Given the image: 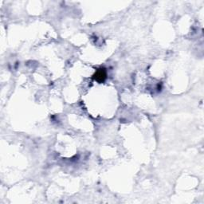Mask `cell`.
Instances as JSON below:
<instances>
[{
	"label": "cell",
	"instance_id": "cell-1",
	"mask_svg": "<svg viewBox=\"0 0 204 204\" xmlns=\"http://www.w3.org/2000/svg\"><path fill=\"white\" fill-rule=\"evenodd\" d=\"M105 77H106V74H105V72H104V69H99L97 72V73L95 74V79L98 81H103L105 78Z\"/></svg>",
	"mask_w": 204,
	"mask_h": 204
}]
</instances>
